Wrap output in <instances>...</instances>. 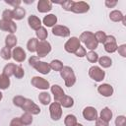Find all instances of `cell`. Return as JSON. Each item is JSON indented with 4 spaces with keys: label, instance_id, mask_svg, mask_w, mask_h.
Returning a JSON list of instances; mask_svg holds the SVG:
<instances>
[{
    "label": "cell",
    "instance_id": "cell-1",
    "mask_svg": "<svg viewBox=\"0 0 126 126\" xmlns=\"http://www.w3.org/2000/svg\"><path fill=\"white\" fill-rule=\"evenodd\" d=\"M79 40L81 42H83L85 44V46L88 49H90V51H94V49H96L98 46V42L96 41V39L94 37V33H93L90 31L83 32L80 34Z\"/></svg>",
    "mask_w": 126,
    "mask_h": 126
},
{
    "label": "cell",
    "instance_id": "cell-2",
    "mask_svg": "<svg viewBox=\"0 0 126 126\" xmlns=\"http://www.w3.org/2000/svg\"><path fill=\"white\" fill-rule=\"evenodd\" d=\"M60 76L62 79H64L65 86L70 88L75 85L76 83V76L73 71V69L70 66H63L62 70L60 71Z\"/></svg>",
    "mask_w": 126,
    "mask_h": 126
},
{
    "label": "cell",
    "instance_id": "cell-3",
    "mask_svg": "<svg viewBox=\"0 0 126 126\" xmlns=\"http://www.w3.org/2000/svg\"><path fill=\"white\" fill-rule=\"evenodd\" d=\"M25 112H28L32 115H37L40 113V108L37 104H35L32 99L26 98L23 106L21 107Z\"/></svg>",
    "mask_w": 126,
    "mask_h": 126
},
{
    "label": "cell",
    "instance_id": "cell-4",
    "mask_svg": "<svg viewBox=\"0 0 126 126\" xmlns=\"http://www.w3.org/2000/svg\"><path fill=\"white\" fill-rule=\"evenodd\" d=\"M89 76L95 82H101L105 77V72L98 66H92L89 69Z\"/></svg>",
    "mask_w": 126,
    "mask_h": 126
},
{
    "label": "cell",
    "instance_id": "cell-5",
    "mask_svg": "<svg viewBox=\"0 0 126 126\" xmlns=\"http://www.w3.org/2000/svg\"><path fill=\"white\" fill-rule=\"evenodd\" d=\"M81 46V41L79 40L78 37L72 36L70 37L64 44V49L68 53H75V51Z\"/></svg>",
    "mask_w": 126,
    "mask_h": 126
},
{
    "label": "cell",
    "instance_id": "cell-6",
    "mask_svg": "<svg viewBox=\"0 0 126 126\" xmlns=\"http://www.w3.org/2000/svg\"><path fill=\"white\" fill-rule=\"evenodd\" d=\"M50 51H51V44L48 41H46V40L39 41L38 40L37 48H36V54H37L38 58L45 57L47 54L50 53Z\"/></svg>",
    "mask_w": 126,
    "mask_h": 126
},
{
    "label": "cell",
    "instance_id": "cell-7",
    "mask_svg": "<svg viewBox=\"0 0 126 126\" xmlns=\"http://www.w3.org/2000/svg\"><path fill=\"white\" fill-rule=\"evenodd\" d=\"M103 46H104V50L107 53H114L115 51H117V42H116V38L113 35H106V38L103 42Z\"/></svg>",
    "mask_w": 126,
    "mask_h": 126
},
{
    "label": "cell",
    "instance_id": "cell-8",
    "mask_svg": "<svg viewBox=\"0 0 126 126\" xmlns=\"http://www.w3.org/2000/svg\"><path fill=\"white\" fill-rule=\"evenodd\" d=\"M49 113H50V117L53 121H58L62 117V107H61V105L56 101L51 102L50 105H49Z\"/></svg>",
    "mask_w": 126,
    "mask_h": 126
},
{
    "label": "cell",
    "instance_id": "cell-9",
    "mask_svg": "<svg viewBox=\"0 0 126 126\" xmlns=\"http://www.w3.org/2000/svg\"><path fill=\"white\" fill-rule=\"evenodd\" d=\"M32 85L36 88V89H39V90H47L50 88V84L47 80H45L44 78H41V77H38V76H34L32 78V81H31Z\"/></svg>",
    "mask_w": 126,
    "mask_h": 126
},
{
    "label": "cell",
    "instance_id": "cell-10",
    "mask_svg": "<svg viewBox=\"0 0 126 126\" xmlns=\"http://www.w3.org/2000/svg\"><path fill=\"white\" fill-rule=\"evenodd\" d=\"M52 34L56 36H61V37H68L70 35V30L66 26L62 25H55L52 28Z\"/></svg>",
    "mask_w": 126,
    "mask_h": 126
},
{
    "label": "cell",
    "instance_id": "cell-11",
    "mask_svg": "<svg viewBox=\"0 0 126 126\" xmlns=\"http://www.w3.org/2000/svg\"><path fill=\"white\" fill-rule=\"evenodd\" d=\"M83 117L87 120V121H95L96 118L98 117V114H97V111L94 107L93 106H87L84 108L83 112Z\"/></svg>",
    "mask_w": 126,
    "mask_h": 126
},
{
    "label": "cell",
    "instance_id": "cell-12",
    "mask_svg": "<svg viewBox=\"0 0 126 126\" xmlns=\"http://www.w3.org/2000/svg\"><path fill=\"white\" fill-rule=\"evenodd\" d=\"M0 30L3 32H8L11 34H14V32L17 31V25L14 21H4L0 20Z\"/></svg>",
    "mask_w": 126,
    "mask_h": 126
},
{
    "label": "cell",
    "instance_id": "cell-13",
    "mask_svg": "<svg viewBox=\"0 0 126 126\" xmlns=\"http://www.w3.org/2000/svg\"><path fill=\"white\" fill-rule=\"evenodd\" d=\"M89 10H90V5L84 1L74 2L73 8H72V12L76 14H84V13H87Z\"/></svg>",
    "mask_w": 126,
    "mask_h": 126
},
{
    "label": "cell",
    "instance_id": "cell-14",
    "mask_svg": "<svg viewBox=\"0 0 126 126\" xmlns=\"http://www.w3.org/2000/svg\"><path fill=\"white\" fill-rule=\"evenodd\" d=\"M27 55H26V52L25 50L20 47V46H16L13 48V51H12V58L16 61V62H24L25 59H26Z\"/></svg>",
    "mask_w": 126,
    "mask_h": 126
},
{
    "label": "cell",
    "instance_id": "cell-15",
    "mask_svg": "<svg viewBox=\"0 0 126 126\" xmlns=\"http://www.w3.org/2000/svg\"><path fill=\"white\" fill-rule=\"evenodd\" d=\"M32 67H33L37 72H39L40 74H43V75H47L49 72H50V66L48 63L44 62V61H36Z\"/></svg>",
    "mask_w": 126,
    "mask_h": 126
},
{
    "label": "cell",
    "instance_id": "cell-16",
    "mask_svg": "<svg viewBox=\"0 0 126 126\" xmlns=\"http://www.w3.org/2000/svg\"><path fill=\"white\" fill-rule=\"evenodd\" d=\"M97 92L99 94H101L104 97H109L113 94V87L109 84H101L97 87Z\"/></svg>",
    "mask_w": 126,
    "mask_h": 126
},
{
    "label": "cell",
    "instance_id": "cell-17",
    "mask_svg": "<svg viewBox=\"0 0 126 126\" xmlns=\"http://www.w3.org/2000/svg\"><path fill=\"white\" fill-rule=\"evenodd\" d=\"M52 9V2L48 0H39L37 2V11L39 13H47Z\"/></svg>",
    "mask_w": 126,
    "mask_h": 126
},
{
    "label": "cell",
    "instance_id": "cell-18",
    "mask_svg": "<svg viewBox=\"0 0 126 126\" xmlns=\"http://www.w3.org/2000/svg\"><path fill=\"white\" fill-rule=\"evenodd\" d=\"M28 24H29L30 28L32 29V30H34V31H37L41 27V21L35 15L29 16V18H28Z\"/></svg>",
    "mask_w": 126,
    "mask_h": 126
},
{
    "label": "cell",
    "instance_id": "cell-19",
    "mask_svg": "<svg viewBox=\"0 0 126 126\" xmlns=\"http://www.w3.org/2000/svg\"><path fill=\"white\" fill-rule=\"evenodd\" d=\"M50 91L52 93V94L54 95V101H58L63 95H65V93L63 91V89L59 86V85H52L50 87Z\"/></svg>",
    "mask_w": 126,
    "mask_h": 126
},
{
    "label": "cell",
    "instance_id": "cell-20",
    "mask_svg": "<svg viewBox=\"0 0 126 126\" xmlns=\"http://www.w3.org/2000/svg\"><path fill=\"white\" fill-rule=\"evenodd\" d=\"M42 24L47 28H53L57 24V17L54 14H48L43 18Z\"/></svg>",
    "mask_w": 126,
    "mask_h": 126
},
{
    "label": "cell",
    "instance_id": "cell-21",
    "mask_svg": "<svg viewBox=\"0 0 126 126\" xmlns=\"http://www.w3.org/2000/svg\"><path fill=\"white\" fill-rule=\"evenodd\" d=\"M57 102L61 105V107H64V108H70V107H72L74 105V99H73V97H71L69 95H66V94L63 95Z\"/></svg>",
    "mask_w": 126,
    "mask_h": 126
},
{
    "label": "cell",
    "instance_id": "cell-22",
    "mask_svg": "<svg viewBox=\"0 0 126 126\" xmlns=\"http://www.w3.org/2000/svg\"><path fill=\"white\" fill-rule=\"evenodd\" d=\"M12 14H13V19H15L17 21H20V20L25 18L26 10H25V8L19 6V7H16V8H14L12 10Z\"/></svg>",
    "mask_w": 126,
    "mask_h": 126
},
{
    "label": "cell",
    "instance_id": "cell-23",
    "mask_svg": "<svg viewBox=\"0 0 126 126\" xmlns=\"http://www.w3.org/2000/svg\"><path fill=\"white\" fill-rule=\"evenodd\" d=\"M17 42H18V39H17V37H16L15 34L9 33V34L5 37V46L8 47V48H10V49L16 47Z\"/></svg>",
    "mask_w": 126,
    "mask_h": 126
},
{
    "label": "cell",
    "instance_id": "cell-24",
    "mask_svg": "<svg viewBox=\"0 0 126 126\" xmlns=\"http://www.w3.org/2000/svg\"><path fill=\"white\" fill-rule=\"evenodd\" d=\"M99 118H101L102 120L106 121V122H109L112 118V111L109 107H104L101 109L100 111V114H99Z\"/></svg>",
    "mask_w": 126,
    "mask_h": 126
},
{
    "label": "cell",
    "instance_id": "cell-25",
    "mask_svg": "<svg viewBox=\"0 0 126 126\" xmlns=\"http://www.w3.org/2000/svg\"><path fill=\"white\" fill-rule=\"evenodd\" d=\"M37 43H38V39L36 37H31L29 39V41L27 42V49L33 53L36 52V48H37Z\"/></svg>",
    "mask_w": 126,
    "mask_h": 126
},
{
    "label": "cell",
    "instance_id": "cell-26",
    "mask_svg": "<svg viewBox=\"0 0 126 126\" xmlns=\"http://www.w3.org/2000/svg\"><path fill=\"white\" fill-rule=\"evenodd\" d=\"M123 17H124V15L119 10H113V11H111L109 13V19L112 22H115V23L116 22H121L122 19H123Z\"/></svg>",
    "mask_w": 126,
    "mask_h": 126
},
{
    "label": "cell",
    "instance_id": "cell-27",
    "mask_svg": "<svg viewBox=\"0 0 126 126\" xmlns=\"http://www.w3.org/2000/svg\"><path fill=\"white\" fill-rule=\"evenodd\" d=\"M38 100L41 104L47 105V104H50L51 102V96L47 92H42L38 94Z\"/></svg>",
    "mask_w": 126,
    "mask_h": 126
},
{
    "label": "cell",
    "instance_id": "cell-28",
    "mask_svg": "<svg viewBox=\"0 0 126 126\" xmlns=\"http://www.w3.org/2000/svg\"><path fill=\"white\" fill-rule=\"evenodd\" d=\"M20 120H21L23 126H29V125H31V124L32 123L33 118H32V114H30V113H28V112H24V113L21 115Z\"/></svg>",
    "mask_w": 126,
    "mask_h": 126
},
{
    "label": "cell",
    "instance_id": "cell-29",
    "mask_svg": "<svg viewBox=\"0 0 126 126\" xmlns=\"http://www.w3.org/2000/svg\"><path fill=\"white\" fill-rule=\"evenodd\" d=\"M35 35H36V38L39 39V41L45 40L47 38V36H48L47 30L44 27H40L37 31H35Z\"/></svg>",
    "mask_w": 126,
    "mask_h": 126
},
{
    "label": "cell",
    "instance_id": "cell-30",
    "mask_svg": "<svg viewBox=\"0 0 126 126\" xmlns=\"http://www.w3.org/2000/svg\"><path fill=\"white\" fill-rule=\"evenodd\" d=\"M98 64L102 67V68H109L112 65V60L110 57L108 56H101L98 57Z\"/></svg>",
    "mask_w": 126,
    "mask_h": 126
},
{
    "label": "cell",
    "instance_id": "cell-31",
    "mask_svg": "<svg viewBox=\"0 0 126 126\" xmlns=\"http://www.w3.org/2000/svg\"><path fill=\"white\" fill-rule=\"evenodd\" d=\"M15 68H16V64H14V63H8L7 65L4 66V68H3V73H2V74L6 75V76H8V77L10 78L11 76L14 75Z\"/></svg>",
    "mask_w": 126,
    "mask_h": 126
},
{
    "label": "cell",
    "instance_id": "cell-32",
    "mask_svg": "<svg viewBox=\"0 0 126 126\" xmlns=\"http://www.w3.org/2000/svg\"><path fill=\"white\" fill-rule=\"evenodd\" d=\"M10 78L4 74L0 75V90H7L10 87Z\"/></svg>",
    "mask_w": 126,
    "mask_h": 126
},
{
    "label": "cell",
    "instance_id": "cell-33",
    "mask_svg": "<svg viewBox=\"0 0 126 126\" xmlns=\"http://www.w3.org/2000/svg\"><path fill=\"white\" fill-rule=\"evenodd\" d=\"M49 66H50V69H52L53 71L60 72L63 68V63L58 59H54L49 63Z\"/></svg>",
    "mask_w": 126,
    "mask_h": 126
},
{
    "label": "cell",
    "instance_id": "cell-34",
    "mask_svg": "<svg viewBox=\"0 0 126 126\" xmlns=\"http://www.w3.org/2000/svg\"><path fill=\"white\" fill-rule=\"evenodd\" d=\"M78 123L77 117L74 114H68L65 119H64V124L65 126H75Z\"/></svg>",
    "mask_w": 126,
    "mask_h": 126
},
{
    "label": "cell",
    "instance_id": "cell-35",
    "mask_svg": "<svg viewBox=\"0 0 126 126\" xmlns=\"http://www.w3.org/2000/svg\"><path fill=\"white\" fill-rule=\"evenodd\" d=\"M0 56L4 60H10L12 58V51H11V49L6 47V46L2 47V49L0 51Z\"/></svg>",
    "mask_w": 126,
    "mask_h": 126
},
{
    "label": "cell",
    "instance_id": "cell-36",
    "mask_svg": "<svg viewBox=\"0 0 126 126\" xmlns=\"http://www.w3.org/2000/svg\"><path fill=\"white\" fill-rule=\"evenodd\" d=\"M86 57H87V60L90 63H96L97 60H98V54L94 51H89L86 54Z\"/></svg>",
    "mask_w": 126,
    "mask_h": 126
},
{
    "label": "cell",
    "instance_id": "cell-37",
    "mask_svg": "<svg viewBox=\"0 0 126 126\" xmlns=\"http://www.w3.org/2000/svg\"><path fill=\"white\" fill-rule=\"evenodd\" d=\"M25 99H26V97H24L22 95H16L13 97V104L17 107H22L25 102Z\"/></svg>",
    "mask_w": 126,
    "mask_h": 126
},
{
    "label": "cell",
    "instance_id": "cell-38",
    "mask_svg": "<svg viewBox=\"0 0 126 126\" xmlns=\"http://www.w3.org/2000/svg\"><path fill=\"white\" fill-rule=\"evenodd\" d=\"M94 37L96 39V41L98 43H103L105 38H106V33L102 31H97L95 33H94Z\"/></svg>",
    "mask_w": 126,
    "mask_h": 126
},
{
    "label": "cell",
    "instance_id": "cell-39",
    "mask_svg": "<svg viewBox=\"0 0 126 126\" xmlns=\"http://www.w3.org/2000/svg\"><path fill=\"white\" fill-rule=\"evenodd\" d=\"M13 76H15L17 79H22L25 76V71H24V69H23V67L21 65H16V68H15Z\"/></svg>",
    "mask_w": 126,
    "mask_h": 126
},
{
    "label": "cell",
    "instance_id": "cell-40",
    "mask_svg": "<svg viewBox=\"0 0 126 126\" xmlns=\"http://www.w3.org/2000/svg\"><path fill=\"white\" fill-rule=\"evenodd\" d=\"M74 2H75V1H73V0H66V1H64V2H62V3H60V4H61L62 8H63L65 11H72Z\"/></svg>",
    "mask_w": 126,
    "mask_h": 126
},
{
    "label": "cell",
    "instance_id": "cell-41",
    "mask_svg": "<svg viewBox=\"0 0 126 126\" xmlns=\"http://www.w3.org/2000/svg\"><path fill=\"white\" fill-rule=\"evenodd\" d=\"M2 20H4V21H13L12 10H10V9L4 10L3 13H2Z\"/></svg>",
    "mask_w": 126,
    "mask_h": 126
},
{
    "label": "cell",
    "instance_id": "cell-42",
    "mask_svg": "<svg viewBox=\"0 0 126 126\" xmlns=\"http://www.w3.org/2000/svg\"><path fill=\"white\" fill-rule=\"evenodd\" d=\"M77 57H80V58H82V57H84V56H86V54H87V50H86V48L84 47V46H80L76 51H75V53H74Z\"/></svg>",
    "mask_w": 126,
    "mask_h": 126
},
{
    "label": "cell",
    "instance_id": "cell-43",
    "mask_svg": "<svg viewBox=\"0 0 126 126\" xmlns=\"http://www.w3.org/2000/svg\"><path fill=\"white\" fill-rule=\"evenodd\" d=\"M115 125L116 126H125V116L119 115L115 119Z\"/></svg>",
    "mask_w": 126,
    "mask_h": 126
},
{
    "label": "cell",
    "instance_id": "cell-44",
    "mask_svg": "<svg viewBox=\"0 0 126 126\" xmlns=\"http://www.w3.org/2000/svg\"><path fill=\"white\" fill-rule=\"evenodd\" d=\"M118 53L122 56V57H126V44H121L117 47Z\"/></svg>",
    "mask_w": 126,
    "mask_h": 126
},
{
    "label": "cell",
    "instance_id": "cell-45",
    "mask_svg": "<svg viewBox=\"0 0 126 126\" xmlns=\"http://www.w3.org/2000/svg\"><path fill=\"white\" fill-rule=\"evenodd\" d=\"M10 126H23L21 120H20V117H15L11 120L10 122Z\"/></svg>",
    "mask_w": 126,
    "mask_h": 126
},
{
    "label": "cell",
    "instance_id": "cell-46",
    "mask_svg": "<svg viewBox=\"0 0 126 126\" xmlns=\"http://www.w3.org/2000/svg\"><path fill=\"white\" fill-rule=\"evenodd\" d=\"M95 126H109V122H106L101 118L97 117L95 120Z\"/></svg>",
    "mask_w": 126,
    "mask_h": 126
},
{
    "label": "cell",
    "instance_id": "cell-47",
    "mask_svg": "<svg viewBox=\"0 0 126 126\" xmlns=\"http://www.w3.org/2000/svg\"><path fill=\"white\" fill-rule=\"evenodd\" d=\"M117 3L118 2L116 0H105V2H104L105 6L107 8H113V7H115L117 5Z\"/></svg>",
    "mask_w": 126,
    "mask_h": 126
},
{
    "label": "cell",
    "instance_id": "cell-48",
    "mask_svg": "<svg viewBox=\"0 0 126 126\" xmlns=\"http://www.w3.org/2000/svg\"><path fill=\"white\" fill-rule=\"evenodd\" d=\"M5 3H7V4H9V5H12L14 8H16V7H19L20 6V4L22 3L20 0H14V1H5Z\"/></svg>",
    "mask_w": 126,
    "mask_h": 126
},
{
    "label": "cell",
    "instance_id": "cell-49",
    "mask_svg": "<svg viewBox=\"0 0 126 126\" xmlns=\"http://www.w3.org/2000/svg\"><path fill=\"white\" fill-rule=\"evenodd\" d=\"M39 60V58L37 57V56H31V58L29 59V64L31 65V66H32L36 61H38Z\"/></svg>",
    "mask_w": 126,
    "mask_h": 126
},
{
    "label": "cell",
    "instance_id": "cell-50",
    "mask_svg": "<svg viewBox=\"0 0 126 126\" xmlns=\"http://www.w3.org/2000/svg\"><path fill=\"white\" fill-rule=\"evenodd\" d=\"M121 22H122V25H123V26H126V19H125V16L123 17V19H122Z\"/></svg>",
    "mask_w": 126,
    "mask_h": 126
},
{
    "label": "cell",
    "instance_id": "cell-51",
    "mask_svg": "<svg viewBox=\"0 0 126 126\" xmlns=\"http://www.w3.org/2000/svg\"><path fill=\"white\" fill-rule=\"evenodd\" d=\"M2 98H3V94H2L1 92H0V101L2 100Z\"/></svg>",
    "mask_w": 126,
    "mask_h": 126
},
{
    "label": "cell",
    "instance_id": "cell-52",
    "mask_svg": "<svg viewBox=\"0 0 126 126\" xmlns=\"http://www.w3.org/2000/svg\"><path fill=\"white\" fill-rule=\"evenodd\" d=\"M75 126H84V125H83V124H81V123H77Z\"/></svg>",
    "mask_w": 126,
    "mask_h": 126
}]
</instances>
